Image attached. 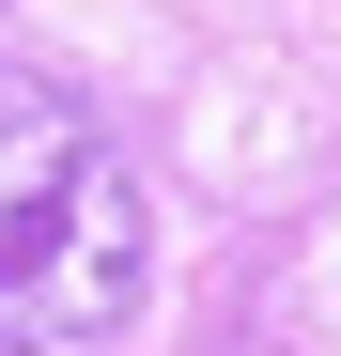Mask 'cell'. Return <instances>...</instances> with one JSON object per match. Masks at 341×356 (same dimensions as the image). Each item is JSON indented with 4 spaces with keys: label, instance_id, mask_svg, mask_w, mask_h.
Segmentation results:
<instances>
[{
    "label": "cell",
    "instance_id": "obj_1",
    "mask_svg": "<svg viewBox=\"0 0 341 356\" xmlns=\"http://www.w3.org/2000/svg\"><path fill=\"white\" fill-rule=\"evenodd\" d=\"M140 279H155V217L109 124L63 108L47 78H0V356L109 341L140 310Z\"/></svg>",
    "mask_w": 341,
    "mask_h": 356
}]
</instances>
